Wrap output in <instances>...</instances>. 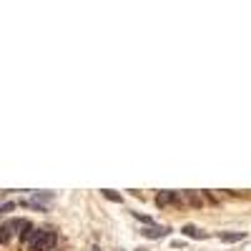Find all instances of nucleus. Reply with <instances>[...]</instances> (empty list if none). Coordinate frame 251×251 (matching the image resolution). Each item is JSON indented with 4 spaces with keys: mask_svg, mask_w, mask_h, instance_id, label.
Here are the masks:
<instances>
[{
    "mask_svg": "<svg viewBox=\"0 0 251 251\" xmlns=\"http://www.w3.org/2000/svg\"><path fill=\"white\" fill-rule=\"evenodd\" d=\"M169 231H171L169 226H158V224H149L141 228V234L146 239H163V236H169Z\"/></svg>",
    "mask_w": 251,
    "mask_h": 251,
    "instance_id": "f03ea898",
    "label": "nucleus"
},
{
    "mask_svg": "<svg viewBox=\"0 0 251 251\" xmlns=\"http://www.w3.org/2000/svg\"><path fill=\"white\" fill-rule=\"evenodd\" d=\"M219 239H221L224 244H234V241H241L244 234H241V231H234V234H231V231H226V234H221Z\"/></svg>",
    "mask_w": 251,
    "mask_h": 251,
    "instance_id": "39448f33",
    "label": "nucleus"
},
{
    "mask_svg": "<svg viewBox=\"0 0 251 251\" xmlns=\"http://www.w3.org/2000/svg\"><path fill=\"white\" fill-rule=\"evenodd\" d=\"M103 196L111 199V201H116V203H121V201H123V196H121V194H116V191H111V188H103Z\"/></svg>",
    "mask_w": 251,
    "mask_h": 251,
    "instance_id": "0eeeda50",
    "label": "nucleus"
},
{
    "mask_svg": "<svg viewBox=\"0 0 251 251\" xmlns=\"http://www.w3.org/2000/svg\"><path fill=\"white\" fill-rule=\"evenodd\" d=\"M178 201V196L174 194V191H161L158 196H156V203L163 208V206H169V203H176Z\"/></svg>",
    "mask_w": 251,
    "mask_h": 251,
    "instance_id": "20e7f679",
    "label": "nucleus"
},
{
    "mask_svg": "<svg viewBox=\"0 0 251 251\" xmlns=\"http://www.w3.org/2000/svg\"><path fill=\"white\" fill-rule=\"evenodd\" d=\"M50 199H53L50 191H38V194H33V201L40 203V206H46V201H50Z\"/></svg>",
    "mask_w": 251,
    "mask_h": 251,
    "instance_id": "423d86ee",
    "label": "nucleus"
},
{
    "mask_svg": "<svg viewBox=\"0 0 251 251\" xmlns=\"http://www.w3.org/2000/svg\"><path fill=\"white\" fill-rule=\"evenodd\" d=\"M186 199L191 201V203H196V206H201V199H199V196H196L194 191H186Z\"/></svg>",
    "mask_w": 251,
    "mask_h": 251,
    "instance_id": "6e6552de",
    "label": "nucleus"
},
{
    "mask_svg": "<svg viewBox=\"0 0 251 251\" xmlns=\"http://www.w3.org/2000/svg\"><path fill=\"white\" fill-rule=\"evenodd\" d=\"M55 241H58V236L53 228H35L28 246H30V251H50L55 246Z\"/></svg>",
    "mask_w": 251,
    "mask_h": 251,
    "instance_id": "f257e3e1",
    "label": "nucleus"
},
{
    "mask_svg": "<svg viewBox=\"0 0 251 251\" xmlns=\"http://www.w3.org/2000/svg\"><path fill=\"white\" fill-rule=\"evenodd\" d=\"M118 251H121V249H118Z\"/></svg>",
    "mask_w": 251,
    "mask_h": 251,
    "instance_id": "9d476101",
    "label": "nucleus"
},
{
    "mask_svg": "<svg viewBox=\"0 0 251 251\" xmlns=\"http://www.w3.org/2000/svg\"><path fill=\"white\" fill-rule=\"evenodd\" d=\"M13 208H15V201H8V203H3V206H0V214H5V211H13Z\"/></svg>",
    "mask_w": 251,
    "mask_h": 251,
    "instance_id": "1a4fd4ad",
    "label": "nucleus"
},
{
    "mask_svg": "<svg viewBox=\"0 0 251 251\" xmlns=\"http://www.w3.org/2000/svg\"><path fill=\"white\" fill-rule=\"evenodd\" d=\"M183 234H186L188 239H208V234L201 231V228L194 226V224H186V226H183Z\"/></svg>",
    "mask_w": 251,
    "mask_h": 251,
    "instance_id": "7ed1b4c3",
    "label": "nucleus"
}]
</instances>
